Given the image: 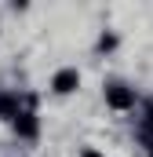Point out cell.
Listing matches in <instances>:
<instances>
[{
	"label": "cell",
	"mask_w": 153,
	"mask_h": 157,
	"mask_svg": "<svg viewBox=\"0 0 153 157\" xmlns=\"http://www.w3.org/2000/svg\"><path fill=\"white\" fill-rule=\"evenodd\" d=\"M106 106L110 110H131L135 106V91L124 88V84H110L106 88Z\"/></svg>",
	"instance_id": "cell-1"
},
{
	"label": "cell",
	"mask_w": 153,
	"mask_h": 157,
	"mask_svg": "<svg viewBox=\"0 0 153 157\" xmlns=\"http://www.w3.org/2000/svg\"><path fill=\"white\" fill-rule=\"evenodd\" d=\"M76 88H80V73H76V70H58V73L51 77V91H55V95H69Z\"/></svg>",
	"instance_id": "cell-2"
},
{
	"label": "cell",
	"mask_w": 153,
	"mask_h": 157,
	"mask_svg": "<svg viewBox=\"0 0 153 157\" xmlns=\"http://www.w3.org/2000/svg\"><path fill=\"white\" fill-rule=\"evenodd\" d=\"M15 132L22 135V139H37V113H15Z\"/></svg>",
	"instance_id": "cell-3"
},
{
	"label": "cell",
	"mask_w": 153,
	"mask_h": 157,
	"mask_svg": "<svg viewBox=\"0 0 153 157\" xmlns=\"http://www.w3.org/2000/svg\"><path fill=\"white\" fill-rule=\"evenodd\" d=\"M15 106H18L15 95H0V113H4V117H15Z\"/></svg>",
	"instance_id": "cell-4"
},
{
	"label": "cell",
	"mask_w": 153,
	"mask_h": 157,
	"mask_svg": "<svg viewBox=\"0 0 153 157\" xmlns=\"http://www.w3.org/2000/svg\"><path fill=\"white\" fill-rule=\"evenodd\" d=\"M99 48H102V51L117 48V37H113V33H102V37H99Z\"/></svg>",
	"instance_id": "cell-5"
},
{
	"label": "cell",
	"mask_w": 153,
	"mask_h": 157,
	"mask_svg": "<svg viewBox=\"0 0 153 157\" xmlns=\"http://www.w3.org/2000/svg\"><path fill=\"white\" fill-rule=\"evenodd\" d=\"M80 157H102V154H99V150H91V146H84V150H80Z\"/></svg>",
	"instance_id": "cell-6"
},
{
	"label": "cell",
	"mask_w": 153,
	"mask_h": 157,
	"mask_svg": "<svg viewBox=\"0 0 153 157\" xmlns=\"http://www.w3.org/2000/svg\"><path fill=\"white\" fill-rule=\"evenodd\" d=\"M150 157H153V154H150Z\"/></svg>",
	"instance_id": "cell-7"
}]
</instances>
